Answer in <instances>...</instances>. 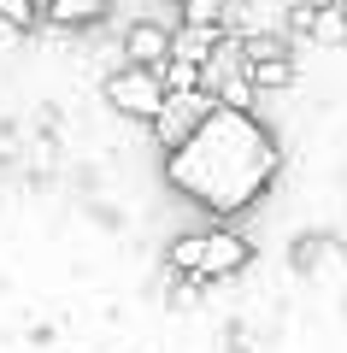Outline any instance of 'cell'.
Here are the masks:
<instances>
[{"instance_id": "5b68a950", "label": "cell", "mask_w": 347, "mask_h": 353, "mask_svg": "<svg viewBox=\"0 0 347 353\" xmlns=\"http://www.w3.org/2000/svg\"><path fill=\"white\" fill-rule=\"evenodd\" d=\"M171 53H177V30L171 24H159V18H130V24H124V65L165 71Z\"/></svg>"}, {"instance_id": "52a82bcc", "label": "cell", "mask_w": 347, "mask_h": 353, "mask_svg": "<svg viewBox=\"0 0 347 353\" xmlns=\"http://www.w3.org/2000/svg\"><path fill=\"white\" fill-rule=\"evenodd\" d=\"M112 12V0H48V24L65 30V36H83V30H100Z\"/></svg>"}, {"instance_id": "7c38bea8", "label": "cell", "mask_w": 347, "mask_h": 353, "mask_svg": "<svg viewBox=\"0 0 347 353\" xmlns=\"http://www.w3.org/2000/svg\"><path fill=\"white\" fill-rule=\"evenodd\" d=\"M248 77H253V88L259 94H277V88H295V59H265V65H248Z\"/></svg>"}, {"instance_id": "277c9868", "label": "cell", "mask_w": 347, "mask_h": 353, "mask_svg": "<svg viewBox=\"0 0 347 353\" xmlns=\"http://www.w3.org/2000/svg\"><path fill=\"white\" fill-rule=\"evenodd\" d=\"M253 265V241L236 224H206V253H200V283H230Z\"/></svg>"}, {"instance_id": "3957f363", "label": "cell", "mask_w": 347, "mask_h": 353, "mask_svg": "<svg viewBox=\"0 0 347 353\" xmlns=\"http://www.w3.org/2000/svg\"><path fill=\"white\" fill-rule=\"evenodd\" d=\"M218 106H224V101L212 94V88H195V94H171V101H165V112L153 118L148 130H153V141H159L165 153H177V148H183V141L195 136V130L206 124L212 112H218Z\"/></svg>"}, {"instance_id": "7a4b0ae2", "label": "cell", "mask_w": 347, "mask_h": 353, "mask_svg": "<svg viewBox=\"0 0 347 353\" xmlns=\"http://www.w3.org/2000/svg\"><path fill=\"white\" fill-rule=\"evenodd\" d=\"M165 101H171V88H165V77L148 71V65H118V71L106 77V106L118 118L153 124V118L165 112Z\"/></svg>"}, {"instance_id": "4fadbf2b", "label": "cell", "mask_w": 347, "mask_h": 353, "mask_svg": "<svg viewBox=\"0 0 347 353\" xmlns=\"http://www.w3.org/2000/svg\"><path fill=\"white\" fill-rule=\"evenodd\" d=\"M165 88L171 94H195V88H206V65H195V59H165Z\"/></svg>"}, {"instance_id": "ba28073f", "label": "cell", "mask_w": 347, "mask_h": 353, "mask_svg": "<svg viewBox=\"0 0 347 353\" xmlns=\"http://www.w3.org/2000/svg\"><path fill=\"white\" fill-rule=\"evenodd\" d=\"M230 41V30H195V24H177V53L171 59H195V65H212Z\"/></svg>"}, {"instance_id": "8992f818", "label": "cell", "mask_w": 347, "mask_h": 353, "mask_svg": "<svg viewBox=\"0 0 347 353\" xmlns=\"http://www.w3.org/2000/svg\"><path fill=\"white\" fill-rule=\"evenodd\" d=\"M288 265H295L300 277H318L324 265H347V241L306 230V236H295V253H288Z\"/></svg>"}, {"instance_id": "9a60e30c", "label": "cell", "mask_w": 347, "mask_h": 353, "mask_svg": "<svg viewBox=\"0 0 347 353\" xmlns=\"http://www.w3.org/2000/svg\"><path fill=\"white\" fill-rule=\"evenodd\" d=\"M318 6H324V0H295V6H288V41H312V36H318Z\"/></svg>"}, {"instance_id": "8fae6325", "label": "cell", "mask_w": 347, "mask_h": 353, "mask_svg": "<svg viewBox=\"0 0 347 353\" xmlns=\"http://www.w3.org/2000/svg\"><path fill=\"white\" fill-rule=\"evenodd\" d=\"M0 24L30 36L36 24H48V0H0Z\"/></svg>"}, {"instance_id": "5bb4252c", "label": "cell", "mask_w": 347, "mask_h": 353, "mask_svg": "<svg viewBox=\"0 0 347 353\" xmlns=\"http://www.w3.org/2000/svg\"><path fill=\"white\" fill-rule=\"evenodd\" d=\"M312 41H318V48H341V41H347V6H341V0H324V6H318V36H312Z\"/></svg>"}, {"instance_id": "d6986e66", "label": "cell", "mask_w": 347, "mask_h": 353, "mask_svg": "<svg viewBox=\"0 0 347 353\" xmlns=\"http://www.w3.org/2000/svg\"><path fill=\"white\" fill-rule=\"evenodd\" d=\"M341 6H347V0H341Z\"/></svg>"}, {"instance_id": "e0dca14e", "label": "cell", "mask_w": 347, "mask_h": 353, "mask_svg": "<svg viewBox=\"0 0 347 353\" xmlns=\"http://www.w3.org/2000/svg\"><path fill=\"white\" fill-rule=\"evenodd\" d=\"M200 301V277H177L171 283V306H195Z\"/></svg>"}, {"instance_id": "30bf717a", "label": "cell", "mask_w": 347, "mask_h": 353, "mask_svg": "<svg viewBox=\"0 0 347 353\" xmlns=\"http://www.w3.org/2000/svg\"><path fill=\"white\" fill-rule=\"evenodd\" d=\"M200 253H206V230H183V236H171V271L177 277H200Z\"/></svg>"}, {"instance_id": "ffe728a7", "label": "cell", "mask_w": 347, "mask_h": 353, "mask_svg": "<svg viewBox=\"0 0 347 353\" xmlns=\"http://www.w3.org/2000/svg\"><path fill=\"white\" fill-rule=\"evenodd\" d=\"M236 353H241V347H236Z\"/></svg>"}, {"instance_id": "6da1fadb", "label": "cell", "mask_w": 347, "mask_h": 353, "mask_svg": "<svg viewBox=\"0 0 347 353\" xmlns=\"http://www.w3.org/2000/svg\"><path fill=\"white\" fill-rule=\"evenodd\" d=\"M277 171H283L277 136L253 112H241V106H218L177 153H165V183H171V194H183L188 206H200L212 224H230L253 201H265Z\"/></svg>"}, {"instance_id": "9c48e42d", "label": "cell", "mask_w": 347, "mask_h": 353, "mask_svg": "<svg viewBox=\"0 0 347 353\" xmlns=\"http://www.w3.org/2000/svg\"><path fill=\"white\" fill-rule=\"evenodd\" d=\"M241 59H248V65L295 59V48H288V30H248V36H241Z\"/></svg>"}, {"instance_id": "2e32d148", "label": "cell", "mask_w": 347, "mask_h": 353, "mask_svg": "<svg viewBox=\"0 0 347 353\" xmlns=\"http://www.w3.org/2000/svg\"><path fill=\"white\" fill-rule=\"evenodd\" d=\"M224 0H188L183 6V24H195V30H224Z\"/></svg>"}, {"instance_id": "ac0fdd59", "label": "cell", "mask_w": 347, "mask_h": 353, "mask_svg": "<svg viewBox=\"0 0 347 353\" xmlns=\"http://www.w3.org/2000/svg\"><path fill=\"white\" fill-rule=\"evenodd\" d=\"M171 6H188V0H171Z\"/></svg>"}]
</instances>
